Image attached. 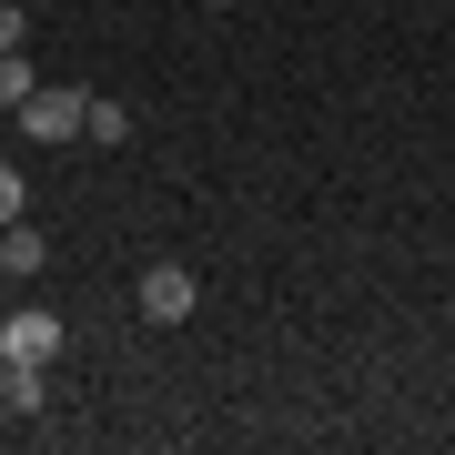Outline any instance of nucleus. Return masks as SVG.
<instances>
[{
    "mask_svg": "<svg viewBox=\"0 0 455 455\" xmlns=\"http://www.w3.org/2000/svg\"><path fill=\"white\" fill-rule=\"evenodd\" d=\"M132 304H142V324H182V314L203 304V283L182 274V263H152V274H142V293H132Z\"/></svg>",
    "mask_w": 455,
    "mask_h": 455,
    "instance_id": "2",
    "label": "nucleus"
},
{
    "mask_svg": "<svg viewBox=\"0 0 455 455\" xmlns=\"http://www.w3.org/2000/svg\"><path fill=\"white\" fill-rule=\"evenodd\" d=\"M0 223H20V172L0 163Z\"/></svg>",
    "mask_w": 455,
    "mask_h": 455,
    "instance_id": "9",
    "label": "nucleus"
},
{
    "mask_svg": "<svg viewBox=\"0 0 455 455\" xmlns=\"http://www.w3.org/2000/svg\"><path fill=\"white\" fill-rule=\"evenodd\" d=\"M92 122V92H31V101H20V132H31V142H71V132H82Z\"/></svg>",
    "mask_w": 455,
    "mask_h": 455,
    "instance_id": "1",
    "label": "nucleus"
},
{
    "mask_svg": "<svg viewBox=\"0 0 455 455\" xmlns=\"http://www.w3.org/2000/svg\"><path fill=\"white\" fill-rule=\"evenodd\" d=\"M31 92H41V71L20 61V51H0V101H31Z\"/></svg>",
    "mask_w": 455,
    "mask_h": 455,
    "instance_id": "6",
    "label": "nucleus"
},
{
    "mask_svg": "<svg viewBox=\"0 0 455 455\" xmlns=\"http://www.w3.org/2000/svg\"><path fill=\"white\" fill-rule=\"evenodd\" d=\"M0 355H11V364H51V355H61V314H41V304H20L11 314V324H0Z\"/></svg>",
    "mask_w": 455,
    "mask_h": 455,
    "instance_id": "3",
    "label": "nucleus"
},
{
    "mask_svg": "<svg viewBox=\"0 0 455 455\" xmlns=\"http://www.w3.org/2000/svg\"><path fill=\"white\" fill-rule=\"evenodd\" d=\"M82 132H92V142H132V112H122V101H92Z\"/></svg>",
    "mask_w": 455,
    "mask_h": 455,
    "instance_id": "7",
    "label": "nucleus"
},
{
    "mask_svg": "<svg viewBox=\"0 0 455 455\" xmlns=\"http://www.w3.org/2000/svg\"><path fill=\"white\" fill-rule=\"evenodd\" d=\"M0 405H11V415H31V405H41V374H31V364H11V355H0Z\"/></svg>",
    "mask_w": 455,
    "mask_h": 455,
    "instance_id": "5",
    "label": "nucleus"
},
{
    "mask_svg": "<svg viewBox=\"0 0 455 455\" xmlns=\"http://www.w3.org/2000/svg\"><path fill=\"white\" fill-rule=\"evenodd\" d=\"M203 11H243V0H203Z\"/></svg>",
    "mask_w": 455,
    "mask_h": 455,
    "instance_id": "10",
    "label": "nucleus"
},
{
    "mask_svg": "<svg viewBox=\"0 0 455 455\" xmlns=\"http://www.w3.org/2000/svg\"><path fill=\"white\" fill-rule=\"evenodd\" d=\"M41 263H51V253H41V233H31V223H0V274H11V283H31Z\"/></svg>",
    "mask_w": 455,
    "mask_h": 455,
    "instance_id": "4",
    "label": "nucleus"
},
{
    "mask_svg": "<svg viewBox=\"0 0 455 455\" xmlns=\"http://www.w3.org/2000/svg\"><path fill=\"white\" fill-rule=\"evenodd\" d=\"M31 41V11H11V0H0V51H20Z\"/></svg>",
    "mask_w": 455,
    "mask_h": 455,
    "instance_id": "8",
    "label": "nucleus"
}]
</instances>
